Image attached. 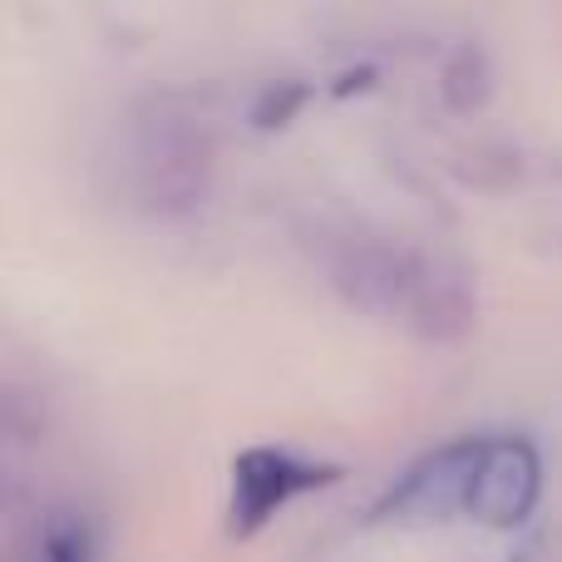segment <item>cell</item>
<instances>
[{"mask_svg":"<svg viewBox=\"0 0 562 562\" xmlns=\"http://www.w3.org/2000/svg\"><path fill=\"white\" fill-rule=\"evenodd\" d=\"M321 267L340 301L425 346H459L479 326V281L464 262L395 233H321Z\"/></svg>","mask_w":562,"mask_h":562,"instance_id":"1","label":"cell"},{"mask_svg":"<svg viewBox=\"0 0 562 562\" xmlns=\"http://www.w3.org/2000/svg\"><path fill=\"white\" fill-rule=\"evenodd\" d=\"M124 178L134 203L158 223H188L207 207L217 178V144L207 119L173 94H158L128 119Z\"/></svg>","mask_w":562,"mask_h":562,"instance_id":"2","label":"cell"},{"mask_svg":"<svg viewBox=\"0 0 562 562\" xmlns=\"http://www.w3.org/2000/svg\"><path fill=\"white\" fill-rule=\"evenodd\" d=\"M346 469L326 464V459L296 454L286 445H247L233 454L227 469V533L257 538L272 528L296 498L321 494V488L340 484Z\"/></svg>","mask_w":562,"mask_h":562,"instance_id":"3","label":"cell"},{"mask_svg":"<svg viewBox=\"0 0 562 562\" xmlns=\"http://www.w3.org/2000/svg\"><path fill=\"white\" fill-rule=\"evenodd\" d=\"M479 449H484V435H459V439H445V445L425 449V454L409 459L395 474V484L375 498L370 518H375V524H395V528H435V524H449V518L469 514Z\"/></svg>","mask_w":562,"mask_h":562,"instance_id":"4","label":"cell"},{"mask_svg":"<svg viewBox=\"0 0 562 562\" xmlns=\"http://www.w3.org/2000/svg\"><path fill=\"white\" fill-rule=\"evenodd\" d=\"M548 464L543 449L528 435H484L479 449V474H474V498H469V518L498 533H514L543 504Z\"/></svg>","mask_w":562,"mask_h":562,"instance_id":"5","label":"cell"},{"mask_svg":"<svg viewBox=\"0 0 562 562\" xmlns=\"http://www.w3.org/2000/svg\"><path fill=\"white\" fill-rule=\"evenodd\" d=\"M35 562H99V533L79 508H49L35 528Z\"/></svg>","mask_w":562,"mask_h":562,"instance_id":"6","label":"cell"},{"mask_svg":"<svg viewBox=\"0 0 562 562\" xmlns=\"http://www.w3.org/2000/svg\"><path fill=\"white\" fill-rule=\"evenodd\" d=\"M488 89H494V69H488V55L479 45H459L439 69V94L454 114L479 109L488 99Z\"/></svg>","mask_w":562,"mask_h":562,"instance_id":"7","label":"cell"},{"mask_svg":"<svg viewBox=\"0 0 562 562\" xmlns=\"http://www.w3.org/2000/svg\"><path fill=\"white\" fill-rule=\"evenodd\" d=\"M306 99H311V85H301V79H277V85H267L262 94L252 99L247 119H252V128L272 134V128H286L291 119L306 109Z\"/></svg>","mask_w":562,"mask_h":562,"instance_id":"8","label":"cell"},{"mask_svg":"<svg viewBox=\"0 0 562 562\" xmlns=\"http://www.w3.org/2000/svg\"><path fill=\"white\" fill-rule=\"evenodd\" d=\"M375 65H360V69H340L336 79H330V94L336 99H350V94H366V89H375Z\"/></svg>","mask_w":562,"mask_h":562,"instance_id":"9","label":"cell"},{"mask_svg":"<svg viewBox=\"0 0 562 562\" xmlns=\"http://www.w3.org/2000/svg\"><path fill=\"white\" fill-rule=\"evenodd\" d=\"M508 562H538L533 553H518V558H508Z\"/></svg>","mask_w":562,"mask_h":562,"instance_id":"10","label":"cell"}]
</instances>
